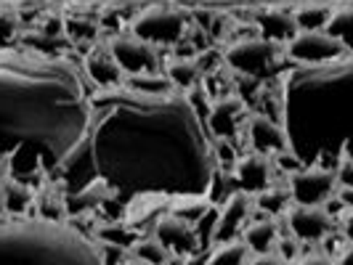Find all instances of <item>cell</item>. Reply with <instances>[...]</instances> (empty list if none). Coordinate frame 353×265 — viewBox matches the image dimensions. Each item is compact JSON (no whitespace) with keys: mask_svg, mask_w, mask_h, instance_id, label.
<instances>
[{"mask_svg":"<svg viewBox=\"0 0 353 265\" xmlns=\"http://www.w3.org/2000/svg\"><path fill=\"white\" fill-rule=\"evenodd\" d=\"M284 53V45H276L265 37H242L236 43H231L226 53H223V61L229 64L231 72L242 74V77H263L268 72L279 64Z\"/></svg>","mask_w":353,"mask_h":265,"instance_id":"obj_6","label":"cell"},{"mask_svg":"<svg viewBox=\"0 0 353 265\" xmlns=\"http://www.w3.org/2000/svg\"><path fill=\"white\" fill-rule=\"evenodd\" d=\"M258 30H261V37L276 43V45H287L292 37L298 35V27H295V19L287 11H279V8H265L258 14Z\"/></svg>","mask_w":353,"mask_h":265,"instance_id":"obj_18","label":"cell"},{"mask_svg":"<svg viewBox=\"0 0 353 265\" xmlns=\"http://www.w3.org/2000/svg\"><path fill=\"white\" fill-rule=\"evenodd\" d=\"M290 202H292V196H290L287 186H265L263 191L252 194V207L265 212L268 218L284 215V212L290 210Z\"/></svg>","mask_w":353,"mask_h":265,"instance_id":"obj_23","label":"cell"},{"mask_svg":"<svg viewBox=\"0 0 353 265\" xmlns=\"http://www.w3.org/2000/svg\"><path fill=\"white\" fill-rule=\"evenodd\" d=\"M61 24H64V32H67V37H70L72 43H93L99 37V24L90 21V19L72 17V19H64Z\"/></svg>","mask_w":353,"mask_h":265,"instance_id":"obj_29","label":"cell"},{"mask_svg":"<svg viewBox=\"0 0 353 265\" xmlns=\"http://www.w3.org/2000/svg\"><path fill=\"white\" fill-rule=\"evenodd\" d=\"M248 104L245 98L239 96H218L212 98L210 106H208V114H205V127L210 133V138H223V141H231L245 133V125H248Z\"/></svg>","mask_w":353,"mask_h":265,"instance_id":"obj_9","label":"cell"},{"mask_svg":"<svg viewBox=\"0 0 353 265\" xmlns=\"http://www.w3.org/2000/svg\"><path fill=\"white\" fill-rule=\"evenodd\" d=\"M284 56H290L295 64H332L340 59H348L351 48L343 45L335 37H330L327 32H321V30H316V32L298 30V35L284 45Z\"/></svg>","mask_w":353,"mask_h":265,"instance_id":"obj_8","label":"cell"},{"mask_svg":"<svg viewBox=\"0 0 353 265\" xmlns=\"http://www.w3.org/2000/svg\"><path fill=\"white\" fill-rule=\"evenodd\" d=\"M284 215H287V229L298 242H321L335 229L332 212L324 210V207H301V204H295Z\"/></svg>","mask_w":353,"mask_h":265,"instance_id":"obj_12","label":"cell"},{"mask_svg":"<svg viewBox=\"0 0 353 265\" xmlns=\"http://www.w3.org/2000/svg\"><path fill=\"white\" fill-rule=\"evenodd\" d=\"M245 133H248L250 151H258V154H265V157H276V154L287 151L284 127L268 114H261V112L250 114Z\"/></svg>","mask_w":353,"mask_h":265,"instance_id":"obj_15","label":"cell"},{"mask_svg":"<svg viewBox=\"0 0 353 265\" xmlns=\"http://www.w3.org/2000/svg\"><path fill=\"white\" fill-rule=\"evenodd\" d=\"M99 244H112V247H120V249H130L139 239L141 233L139 229H133L130 223L125 220H104L99 229H96V236H93Z\"/></svg>","mask_w":353,"mask_h":265,"instance_id":"obj_22","label":"cell"},{"mask_svg":"<svg viewBox=\"0 0 353 265\" xmlns=\"http://www.w3.org/2000/svg\"><path fill=\"white\" fill-rule=\"evenodd\" d=\"M250 212H252V194L234 189V191L223 199L221 210L215 212L212 242H215V244H221V242H229V239H234L239 231L245 229Z\"/></svg>","mask_w":353,"mask_h":265,"instance_id":"obj_11","label":"cell"},{"mask_svg":"<svg viewBox=\"0 0 353 265\" xmlns=\"http://www.w3.org/2000/svg\"><path fill=\"white\" fill-rule=\"evenodd\" d=\"M162 74L168 77V83L173 85L176 93H189V90L196 88V85L202 83V72L196 70L194 59H186V56L168 59Z\"/></svg>","mask_w":353,"mask_h":265,"instance_id":"obj_20","label":"cell"},{"mask_svg":"<svg viewBox=\"0 0 353 265\" xmlns=\"http://www.w3.org/2000/svg\"><path fill=\"white\" fill-rule=\"evenodd\" d=\"M19 40V24L14 17L8 14H0V51L3 48H11Z\"/></svg>","mask_w":353,"mask_h":265,"instance_id":"obj_30","label":"cell"},{"mask_svg":"<svg viewBox=\"0 0 353 265\" xmlns=\"http://www.w3.org/2000/svg\"><path fill=\"white\" fill-rule=\"evenodd\" d=\"M83 70L59 53L0 51V173L56 178L90 123Z\"/></svg>","mask_w":353,"mask_h":265,"instance_id":"obj_2","label":"cell"},{"mask_svg":"<svg viewBox=\"0 0 353 265\" xmlns=\"http://www.w3.org/2000/svg\"><path fill=\"white\" fill-rule=\"evenodd\" d=\"M274 252L282 255L287 263H292V260H298V255H301V242H298L295 236H279L276 244H274Z\"/></svg>","mask_w":353,"mask_h":265,"instance_id":"obj_31","label":"cell"},{"mask_svg":"<svg viewBox=\"0 0 353 265\" xmlns=\"http://www.w3.org/2000/svg\"><path fill=\"white\" fill-rule=\"evenodd\" d=\"M295 265H335L332 257H327L324 252H314V255H303Z\"/></svg>","mask_w":353,"mask_h":265,"instance_id":"obj_33","label":"cell"},{"mask_svg":"<svg viewBox=\"0 0 353 265\" xmlns=\"http://www.w3.org/2000/svg\"><path fill=\"white\" fill-rule=\"evenodd\" d=\"M0 204L6 207L8 215H27L35 204V191L32 186L21 183L17 178L0 173Z\"/></svg>","mask_w":353,"mask_h":265,"instance_id":"obj_19","label":"cell"},{"mask_svg":"<svg viewBox=\"0 0 353 265\" xmlns=\"http://www.w3.org/2000/svg\"><path fill=\"white\" fill-rule=\"evenodd\" d=\"M123 85L128 90H136L143 96H162V93H173V85L168 83V77L162 72H141V74H125Z\"/></svg>","mask_w":353,"mask_h":265,"instance_id":"obj_24","label":"cell"},{"mask_svg":"<svg viewBox=\"0 0 353 265\" xmlns=\"http://www.w3.org/2000/svg\"><path fill=\"white\" fill-rule=\"evenodd\" d=\"M123 265H149V263H143V260H136V257H130V260H125Z\"/></svg>","mask_w":353,"mask_h":265,"instance_id":"obj_34","label":"cell"},{"mask_svg":"<svg viewBox=\"0 0 353 265\" xmlns=\"http://www.w3.org/2000/svg\"><path fill=\"white\" fill-rule=\"evenodd\" d=\"M276 239H279V223H276V218H261V220L250 223L248 229H245V236H242L245 247L250 252H255V255L271 252L274 244H276Z\"/></svg>","mask_w":353,"mask_h":265,"instance_id":"obj_21","label":"cell"},{"mask_svg":"<svg viewBox=\"0 0 353 265\" xmlns=\"http://www.w3.org/2000/svg\"><path fill=\"white\" fill-rule=\"evenodd\" d=\"M287 189L295 204L301 207H321L324 202L335 199L337 178L335 167H298L295 173H290Z\"/></svg>","mask_w":353,"mask_h":265,"instance_id":"obj_7","label":"cell"},{"mask_svg":"<svg viewBox=\"0 0 353 265\" xmlns=\"http://www.w3.org/2000/svg\"><path fill=\"white\" fill-rule=\"evenodd\" d=\"M186 32H189V17L173 6H149L130 21V35L154 48L178 45Z\"/></svg>","mask_w":353,"mask_h":265,"instance_id":"obj_5","label":"cell"},{"mask_svg":"<svg viewBox=\"0 0 353 265\" xmlns=\"http://www.w3.org/2000/svg\"><path fill=\"white\" fill-rule=\"evenodd\" d=\"M330 37L340 40L343 45L351 48V6H340V8H332V17L327 21V27L321 30Z\"/></svg>","mask_w":353,"mask_h":265,"instance_id":"obj_28","label":"cell"},{"mask_svg":"<svg viewBox=\"0 0 353 265\" xmlns=\"http://www.w3.org/2000/svg\"><path fill=\"white\" fill-rule=\"evenodd\" d=\"M250 265H290V263L284 260L282 255H276V252L271 249V252H261V255H255Z\"/></svg>","mask_w":353,"mask_h":265,"instance_id":"obj_32","label":"cell"},{"mask_svg":"<svg viewBox=\"0 0 353 265\" xmlns=\"http://www.w3.org/2000/svg\"><path fill=\"white\" fill-rule=\"evenodd\" d=\"M0 265H101V247L70 220H0Z\"/></svg>","mask_w":353,"mask_h":265,"instance_id":"obj_4","label":"cell"},{"mask_svg":"<svg viewBox=\"0 0 353 265\" xmlns=\"http://www.w3.org/2000/svg\"><path fill=\"white\" fill-rule=\"evenodd\" d=\"M351 56L332 64H301L287 72L279 96V125L287 151L303 167H335L351 157Z\"/></svg>","mask_w":353,"mask_h":265,"instance_id":"obj_3","label":"cell"},{"mask_svg":"<svg viewBox=\"0 0 353 265\" xmlns=\"http://www.w3.org/2000/svg\"><path fill=\"white\" fill-rule=\"evenodd\" d=\"M88 101V133L56 173L64 194L99 178L123 202L136 194L208 196L212 138L183 93L143 96L120 83L90 90Z\"/></svg>","mask_w":353,"mask_h":265,"instance_id":"obj_1","label":"cell"},{"mask_svg":"<svg viewBox=\"0 0 353 265\" xmlns=\"http://www.w3.org/2000/svg\"><path fill=\"white\" fill-rule=\"evenodd\" d=\"M83 72L88 74V80L96 88H112V85H120L123 83V70L117 67V61L109 56V51L101 48H93L83 61Z\"/></svg>","mask_w":353,"mask_h":265,"instance_id":"obj_17","label":"cell"},{"mask_svg":"<svg viewBox=\"0 0 353 265\" xmlns=\"http://www.w3.org/2000/svg\"><path fill=\"white\" fill-rule=\"evenodd\" d=\"M130 252V257H136V260H143V263L149 265H168L170 263V252L159 244L154 236H149V239H139L133 247L128 249Z\"/></svg>","mask_w":353,"mask_h":265,"instance_id":"obj_27","label":"cell"},{"mask_svg":"<svg viewBox=\"0 0 353 265\" xmlns=\"http://www.w3.org/2000/svg\"><path fill=\"white\" fill-rule=\"evenodd\" d=\"M112 199V191L104 180H90L83 189L77 191H70L64 194V210H67V220L70 218H77V215H85V212H93L99 207H104L106 202Z\"/></svg>","mask_w":353,"mask_h":265,"instance_id":"obj_16","label":"cell"},{"mask_svg":"<svg viewBox=\"0 0 353 265\" xmlns=\"http://www.w3.org/2000/svg\"><path fill=\"white\" fill-rule=\"evenodd\" d=\"M250 260V249L245 247V242H221L212 249V255L208 257V265H245Z\"/></svg>","mask_w":353,"mask_h":265,"instance_id":"obj_26","label":"cell"},{"mask_svg":"<svg viewBox=\"0 0 353 265\" xmlns=\"http://www.w3.org/2000/svg\"><path fill=\"white\" fill-rule=\"evenodd\" d=\"M109 56L117 61L123 74H141V72H159L162 61L154 45L143 43L133 35H117L106 43Z\"/></svg>","mask_w":353,"mask_h":265,"instance_id":"obj_10","label":"cell"},{"mask_svg":"<svg viewBox=\"0 0 353 265\" xmlns=\"http://www.w3.org/2000/svg\"><path fill=\"white\" fill-rule=\"evenodd\" d=\"M154 239L176 257H189L199 249L194 226H189L186 220H181L170 212L154 220Z\"/></svg>","mask_w":353,"mask_h":265,"instance_id":"obj_13","label":"cell"},{"mask_svg":"<svg viewBox=\"0 0 353 265\" xmlns=\"http://www.w3.org/2000/svg\"><path fill=\"white\" fill-rule=\"evenodd\" d=\"M231 178H234L239 191L258 194L265 186H271V180H274V159L258 154V151H248V154L236 157Z\"/></svg>","mask_w":353,"mask_h":265,"instance_id":"obj_14","label":"cell"},{"mask_svg":"<svg viewBox=\"0 0 353 265\" xmlns=\"http://www.w3.org/2000/svg\"><path fill=\"white\" fill-rule=\"evenodd\" d=\"M332 17V8L327 3H305L301 6L292 19H295V27L303 30V32H316V30H324L327 21Z\"/></svg>","mask_w":353,"mask_h":265,"instance_id":"obj_25","label":"cell"}]
</instances>
